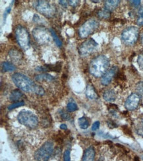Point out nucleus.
Returning <instances> with one entry per match:
<instances>
[{"label":"nucleus","instance_id":"nucleus-1","mask_svg":"<svg viewBox=\"0 0 143 161\" xmlns=\"http://www.w3.org/2000/svg\"><path fill=\"white\" fill-rule=\"evenodd\" d=\"M12 80L19 89L24 92L35 93L38 95H43L44 94V90L42 86L36 84L29 77L23 73H14L12 75Z\"/></svg>","mask_w":143,"mask_h":161},{"label":"nucleus","instance_id":"nucleus-28","mask_svg":"<svg viewBox=\"0 0 143 161\" xmlns=\"http://www.w3.org/2000/svg\"><path fill=\"white\" fill-rule=\"evenodd\" d=\"M71 151L69 149H67L63 154V160L64 161H71Z\"/></svg>","mask_w":143,"mask_h":161},{"label":"nucleus","instance_id":"nucleus-30","mask_svg":"<svg viewBox=\"0 0 143 161\" xmlns=\"http://www.w3.org/2000/svg\"><path fill=\"white\" fill-rule=\"evenodd\" d=\"M137 133L140 136H143V119L141 121V122L139 124L138 128H137Z\"/></svg>","mask_w":143,"mask_h":161},{"label":"nucleus","instance_id":"nucleus-4","mask_svg":"<svg viewBox=\"0 0 143 161\" xmlns=\"http://www.w3.org/2000/svg\"><path fill=\"white\" fill-rule=\"evenodd\" d=\"M53 151V143L51 141L44 143L36 151L35 158L36 161H47Z\"/></svg>","mask_w":143,"mask_h":161},{"label":"nucleus","instance_id":"nucleus-14","mask_svg":"<svg viewBox=\"0 0 143 161\" xmlns=\"http://www.w3.org/2000/svg\"><path fill=\"white\" fill-rule=\"evenodd\" d=\"M86 97L91 100H96L98 98V95L95 91L94 86L91 85H88L86 89Z\"/></svg>","mask_w":143,"mask_h":161},{"label":"nucleus","instance_id":"nucleus-29","mask_svg":"<svg viewBox=\"0 0 143 161\" xmlns=\"http://www.w3.org/2000/svg\"><path fill=\"white\" fill-rule=\"evenodd\" d=\"M137 62H138L140 69L143 70V53H140V54L139 56Z\"/></svg>","mask_w":143,"mask_h":161},{"label":"nucleus","instance_id":"nucleus-3","mask_svg":"<svg viewBox=\"0 0 143 161\" xmlns=\"http://www.w3.org/2000/svg\"><path fill=\"white\" fill-rule=\"evenodd\" d=\"M19 122L23 125L34 129L38 126V119L36 116L29 110H22L17 116Z\"/></svg>","mask_w":143,"mask_h":161},{"label":"nucleus","instance_id":"nucleus-38","mask_svg":"<svg viewBox=\"0 0 143 161\" xmlns=\"http://www.w3.org/2000/svg\"><path fill=\"white\" fill-rule=\"evenodd\" d=\"M60 128H61V130H67V126L66 124H61V125H60Z\"/></svg>","mask_w":143,"mask_h":161},{"label":"nucleus","instance_id":"nucleus-31","mask_svg":"<svg viewBox=\"0 0 143 161\" xmlns=\"http://www.w3.org/2000/svg\"><path fill=\"white\" fill-rule=\"evenodd\" d=\"M139 17L137 19V25L139 26H142L143 25V13H139L138 14Z\"/></svg>","mask_w":143,"mask_h":161},{"label":"nucleus","instance_id":"nucleus-34","mask_svg":"<svg viewBox=\"0 0 143 161\" xmlns=\"http://www.w3.org/2000/svg\"><path fill=\"white\" fill-rule=\"evenodd\" d=\"M11 9V6H9V7H8V8L5 10V12L3 13V19H4V21L6 19L7 16L8 15V14L9 13Z\"/></svg>","mask_w":143,"mask_h":161},{"label":"nucleus","instance_id":"nucleus-42","mask_svg":"<svg viewBox=\"0 0 143 161\" xmlns=\"http://www.w3.org/2000/svg\"><path fill=\"white\" fill-rule=\"evenodd\" d=\"M99 161H100V160H99Z\"/></svg>","mask_w":143,"mask_h":161},{"label":"nucleus","instance_id":"nucleus-16","mask_svg":"<svg viewBox=\"0 0 143 161\" xmlns=\"http://www.w3.org/2000/svg\"><path fill=\"white\" fill-rule=\"evenodd\" d=\"M103 98L107 102H113L116 98V94L113 90L109 89L104 92Z\"/></svg>","mask_w":143,"mask_h":161},{"label":"nucleus","instance_id":"nucleus-7","mask_svg":"<svg viewBox=\"0 0 143 161\" xmlns=\"http://www.w3.org/2000/svg\"><path fill=\"white\" fill-rule=\"evenodd\" d=\"M98 26L99 23L96 19H91L88 20L80 26V28L79 30V34L81 38H86L96 31L98 29Z\"/></svg>","mask_w":143,"mask_h":161},{"label":"nucleus","instance_id":"nucleus-24","mask_svg":"<svg viewBox=\"0 0 143 161\" xmlns=\"http://www.w3.org/2000/svg\"><path fill=\"white\" fill-rule=\"evenodd\" d=\"M137 94L141 98H143V81H139L135 86Z\"/></svg>","mask_w":143,"mask_h":161},{"label":"nucleus","instance_id":"nucleus-27","mask_svg":"<svg viewBox=\"0 0 143 161\" xmlns=\"http://www.w3.org/2000/svg\"><path fill=\"white\" fill-rule=\"evenodd\" d=\"M24 105H25V103L23 101H20V102L14 103H13L12 104H11L10 106H9L8 109L11 110L15 109L16 108H18V107L22 106H24Z\"/></svg>","mask_w":143,"mask_h":161},{"label":"nucleus","instance_id":"nucleus-35","mask_svg":"<svg viewBox=\"0 0 143 161\" xmlns=\"http://www.w3.org/2000/svg\"><path fill=\"white\" fill-rule=\"evenodd\" d=\"M68 2H69V5H71V6H73V7H76L77 5H78V3H79V1H68Z\"/></svg>","mask_w":143,"mask_h":161},{"label":"nucleus","instance_id":"nucleus-19","mask_svg":"<svg viewBox=\"0 0 143 161\" xmlns=\"http://www.w3.org/2000/svg\"><path fill=\"white\" fill-rule=\"evenodd\" d=\"M35 79L37 81H43V80H46V81H52L55 79L52 75L47 74V73H43V74L38 75L35 77Z\"/></svg>","mask_w":143,"mask_h":161},{"label":"nucleus","instance_id":"nucleus-15","mask_svg":"<svg viewBox=\"0 0 143 161\" xmlns=\"http://www.w3.org/2000/svg\"><path fill=\"white\" fill-rule=\"evenodd\" d=\"M24 97L23 93L19 89L13 91L10 95V100L13 102H20V100Z\"/></svg>","mask_w":143,"mask_h":161},{"label":"nucleus","instance_id":"nucleus-12","mask_svg":"<svg viewBox=\"0 0 143 161\" xmlns=\"http://www.w3.org/2000/svg\"><path fill=\"white\" fill-rule=\"evenodd\" d=\"M118 67L117 66H113L109 69L105 74L101 78V83L104 86L108 85L112 81L113 77L116 74L118 71Z\"/></svg>","mask_w":143,"mask_h":161},{"label":"nucleus","instance_id":"nucleus-10","mask_svg":"<svg viewBox=\"0 0 143 161\" xmlns=\"http://www.w3.org/2000/svg\"><path fill=\"white\" fill-rule=\"evenodd\" d=\"M98 46L97 42L92 38H90L83 44H81L79 48L80 55L82 56H86L91 53Z\"/></svg>","mask_w":143,"mask_h":161},{"label":"nucleus","instance_id":"nucleus-32","mask_svg":"<svg viewBox=\"0 0 143 161\" xmlns=\"http://www.w3.org/2000/svg\"><path fill=\"white\" fill-rule=\"evenodd\" d=\"M61 117L63 120H69L70 118V116L67 113H66L65 112H62L61 114Z\"/></svg>","mask_w":143,"mask_h":161},{"label":"nucleus","instance_id":"nucleus-40","mask_svg":"<svg viewBox=\"0 0 143 161\" xmlns=\"http://www.w3.org/2000/svg\"><path fill=\"white\" fill-rule=\"evenodd\" d=\"M92 2H98V3H99L100 2V1H92Z\"/></svg>","mask_w":143,"mask_h":161},{"label":"nucleus","instance_id":"nucleus-8","mask_svg":"<svg viewBox=\"0 0 143 161\" xmlns=\"http://www.w3.org/2000/svg\"><path fill=\"white\" fill-rule=\"evenodd\" d=\"M35 9L47 17H52L55 14V9L47 1H36L34 2Z\"/></svg>","mask_w":143,"mask_h":161},{"label":"nucleus","instance_id":"nucleus-13","mask_svg":"<svg viewBox=\"0 0 143 161\" xmlns=\"http://www.w3.org/2000/svg\"><path fill=\"white\" fill-rule=\"evenodd\" d=\"M95 157V151L93 147H89L85 151L82 161H94Z\"/></svg>","mask_w":143,"mask_h":161},{"label":"nucleus","instance_id":"nucleus-18","mask_svg":"<svg viewBox=\"0 0 143 161\" xmlns=\"http://www.w3.org/2000/svg\"><path fill=\"white\" fill-rule=\"evenodd\" d=\"M9 56L13 62H19L20 59H21L22 54L17 50H11L9 52Z\"/></svg>","mask_w":143,"mask_h":161},{"label":"nucleus","instance_id":"nucleus-39","mask_svg":"<svg viewBox=\"0 0 143 161\" xmlns=\"http://www.w3.org/2000/svg\"><path fill=\"white\" fill-rule=\"evenodd\" d=\"M140 40H141V43L143 44V32L140 35Z\"/></svg>","mask_w":143,"mask_h":161},{"label":"nucleus","instance_id":"nucleus-26","mask_svg":"<svg viewBox=\"0 0 143 161\" xmlns=\"http://www.w3.org/2000/svg\"><path fill=\"white\" fill-rule=\"evenodd\" d=\"M67 110L69 111V112H72L76 111L78 109V107H77V104L75 103L69 102V103L67 104Z\"/></svg>","mask_w":143,"mask_h":161},{"label":"nucleus","instance_id":"nucleus-25","mask_svg":"<svg viewBox=\"0 0 143 161\" xmlns=\"http://www.w3.org/2000/svg\"><path fill=\"white\" fill-rule=\"evenodd\" d=\"M50 32H51V35H52V36L53 37L54 41L56 42V44L59 46V47H61V46H62V42H61V40L59 39V38L58 36V35H56V32L54 31V30L53 29H51L50 30Z\"/></svg>","mask_w":143,"mask_h":161},{"label":"nucleus","instance_id":"nucleus-2","mask_svg":"<svg viewBox=\"0 0 143 161\" xmlns=\"http://www.w3.org/2000/svg\"><path fill=\"white\" fill-rule=\"evenodd\" d=\"M110 60L104 55H100L92 60L89 66L90 73L96 77H102L108 71Z\"/></svg>","mask_w":143,"mask_h":161},{"label":"nucleus","instance_id":"nucleus-21","mask_svg":"<svg viewBox=\"0 0 143 161\" xmlns=\"http://www.w3.org/2000/svg\"><path fill=\"white\" fill-rule=\"evenodd\" d=\"M2 70L3 72L13 71L16 69L15 65L9 62H4L2 63Z\"/></svg>","mask_w":143,"mask_h":161},{"label":"nucleus","instance_id":"nucleus-23","mask_svg":"<svg viewBox=\"0 0 143 161\" xmlns=\"http://www.w3.org/2000/svg\"><path fill=\"white\" fill-rule=\"evenodd\" d=\"M98 15L101 19H108L110 17V11L106 9H102L98 13Z\"/></svg>","mask_w":143,"mask_h":161},{"label":"nucleus","instance_id":"nucleus-37","mask_svg":"<svg viewBox=\"0 0 143 161\" xmlns=\"http://www.w3.org/2000/svg\"><path fill=\"white\" fill-rule=\"evenodd\" d=\"M59 3L61 5H63L64 8H66V7L67 6V5H68V3H69V2H68V1H64V0H62V1H59Z\"/></svg>","mask_w":143,"mask_h":161},{"label":"nucleus","instance_id":"nucleus-11","mask_svg":"<svg viewBox=\"0 0 143 161\" xmlns=\"http://www.w3.org/2000/svg\"><path fill=\"white\" fill-rule=\"evenodd\" d=\"M140 97L137 93H133L129 96L125 103V108L129 110H133L138 107Z\"/></svg>","mask_w":143,"mask_h":161},{"label":"nucleus","instance_id":"nucleus-33","mask_svg":"<svg viewBox=\"0 0 143 161\" xmlns=\"http://www.w3.org/2000/svg\"><path fill=\"white\" fill-rule=\"evenodd\" d=\"M100 127V122L98 121H96V122H95L92 125V131H96Z\"/></svg>","mask_w":143,"mask_h":161},{"label":"nucleus","instance_id":"nucleus-17","mask_svg":"<svg viewBox=\"0 0 143 161\" xmlns=\"http://www.w3.org/2000/svg\"><path fill=\"white\" fill-rule=\"evenodd\" d=\"M120 1L119 0H107L104 3L105 9L109 11L114 10L119 5Z\"/></svg>","mask_w":143,"mask_h":161},{"label":"nucleus","instance_id":"nucleus-5","mask_svg":"<svg viewBox=\"0 0 143 161\" xmlns=\"http://www.w3.org/2000/svg\"><path fill=\"white\" fill-rule=\"evenodd\" d=\"M15 36L17 42L23 50H27L30 47V36L27 30L21 25L17 26Z\"/></svg>","mask_w":143,"mask_h":161},{"label":"nucleus","instance_id":"nucleus-9","mask_svg":"<svg viewBox=\"0 0 143 161\" xmlns=\"http://www.w3.org/2000/svg\"><path fill=\"white\" fill-rule=\"evenodd\" d=\"M32 35L36 41L40 44H44L49 42L51 39L50 32L46 29L38 27L34 29L32 31Z\"/></svg>","mask_w":143,"mask_h":161},{"label":"nucleus","instance_id":"nucleus-20","mask_svg":"<svg viewBox=\"0 0 143 161\" xmlns=\"http://www.w3.org/2000/svg\"><path fill=\"white\" fill-rule=\"evenodd\" d=\"M46 71H52L55 72H59L61 68V64L60 62H58L55 64H50L46 65L44 66Z\"/></svg>","mask_w":143,"mask_h":161},{"label":"nucleus","instance_id":"nucleus-41","mask_svg":"<svg viewBox=\"0 0 143 161\" xmlns=\"http://www.w3.org/2000/svg\"><path fill=\"white\" fill-rule=\"evenodd\" d=\"M142 159H143V156H142Z\"/></svg>","mask_w":143,"mask_h":161},{"label":"nucleus","instance_id":"nucleus-6","mask_svg":"<svg viewBox=\"0 0 143 161\" xmlns=\"http://www.w3.org/2000/svg\"><path fill=\"white\" fill-rule=\"evenodd\" d=\"M139 35L138 28L135 26H129L123 31L121 39L125 44L133 45L137 41Z\"/></svg>","mask_w":143,"mask_h":161},{"label":"nucleus","instance_id":"nucleus-22","mask_svg":"<svg viewBox=\"0 0 143 161\" xmlns=\"http://www.w3.org/2000/svg\"><path fill=\"white\" fill-rule=\"evenodd\" d=\"M78 123H79V127L83 130L87 129L88 126H89V122H88V119L85 117L80 118L78 120Z\"/></svg>","mask_w":143,"mask_h":161},{"label":"nucleus","instance_id":"nucleus-36","mask_svg":"<svg viewBox=\"0 0 143 161\" xmlns=\"http://www.w3.org/2000/svg\"><path fill=\"white\" fill-rule=\"evenodd\" d=\"M132 5H133L135 7H137L140 4V0H137V1H130Z\"/></svg>","mask_w":143,"mask_h":161}]
</instances>
